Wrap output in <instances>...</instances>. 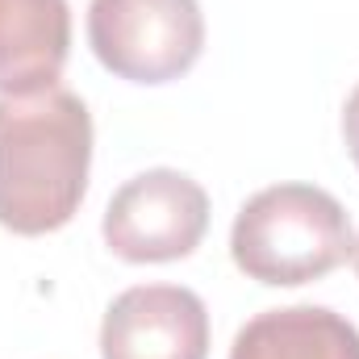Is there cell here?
<instances>
[{
    "label": "cell",
    "mask_w": 359,
    "mask_h": 359,
    "mask_svg": "<svg viewBox=\"0 0 359 359\" xmlns=\"http://www.w3.org/2000/svg\"><path fill=\"white\" fill-rule=\"evenodd\" d=\"M92 168V113L67 88L0 96V226L25 238L63 230Z\"/></svg>",
    "instance_id": "6da1fadb"
},
{
    "label": "cell",
    "mask_w": 359,
    "mask_h": 359,
    "mask_svg": "<svg viewBox=\"0 0 359 359\" xmlns=\"http://www.w3.org/2000/svg\"><path fill=\"white\" fill-rule=\"evenodd\" d=\"M355 247L347 209L318 184H271L255 192L230 230V255L247 280L297 288L347 264Z\"/></svg>",
    "instance_id": "7a4b0ae2"
},
{
    "label": "cell",
    "mask_w": 359,
    "mask_h": 359,
    "mask_svg": "<svg viewBox=\"0 0 359 359\" xmlns=\"http://www.w3.org/2000/svg\"><path fill=\"white\" fill-rule=\"evenodd\" d=\"M88 46L117 80L172 84L205 50V13L196 0H92Z\"/></svg>",
    "instance_id": "3957f363"
},
{
    "label": "cell",
    "mask_w": 359,
    "mask_h": 359,
    "mask_svg": "<svg viewBox=\"0 0 359 359\" xmlns=\"http://www.w3.org/2000/svg\"><path fill=\"white\" fill-rule=\"evenodd\" d=\"M209 230V196L176 168H151L126 180L100 222L109 251L126 264H172L201 247Z\"/></svg>",
    "instance_id": "277c9868"
},
{
    "label": "cell",
    "mask_w": 359,
    "mask_h": 359,
    "mask_svg": "<svg viewBox=\"0 0 359 359\" xmlns=\"http://www.w3.org/2000/svg\"><path fill=\"white\" fill-rule=\"evenodd\" d=\"M100 359H209V309L192 288L134 284L100 322Z\"/></svg>",
    "instance_id": "5b68a950"
},
{
    "label": "cell",
    "mask_w": 359,
    "mask_h": 359,
    "mask_svg": "<svg viewBox=\"0 0 359 359\" xmlns=\"http://www.w3.org/2000/svg\"><path fill=\"white\" fill-rule=\"evenodd\" d=\"M72 50L67 0H0V96L55 88Z\"/></svg>",
    "instance_id": "8992f818"
},
{
    "label": "cell",
    "mask_w": 359,
    "mask_h": 359,
    "mask_svg": "<svg viewBox=\"0 0 359 359\" xmlns=\"http://www.w3.org/2000/svg\"><path fill=\"white\" fill-rule=\"evenodd\" d=\"M230 359H359V330L326 305H288L255 313Z\"/></svg>",
    "instance_id": "52a82bcc"
},
{
    "label": "cell",
    "mask_w": 359,
    "mask_h": 359,
    "mask_svg": "<svg viewBox=\"0 0 359 359\" xmlns=\"http://www.w3.org/2000/svg\"><path fill=\"white\" fill-rule=\"evenodd\" d=\"M343 138H347V151H351V159L359 168V84L351 88L347 104H343Z\"/></svg>",
    "instance_id": "ba28073f"
},
{
    "label": "cell",
    "mask_w": 359,
    "mask_h": 359,
    "mask_svg": "<svg viewBox=\"0 0 359 359\" xmlns=\"http://www.w3.org/2000/svg\"><path fill=\"white\" fill-rule=\"evenodd\" d=\"M351 259H355V271H359V238H355V247H351Z\"/></svg>",
    "instance_id": "9c48e42d"
}]
</instances>
